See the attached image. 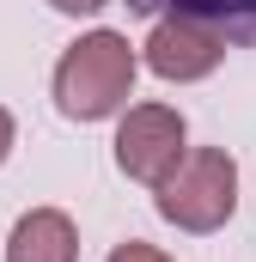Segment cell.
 Wrapping results in <instances>:
<instances>
[{
	"label": "cell",
	"instance_id": "3",
	"mask_svg": "<svg viewBox=\"0 0 256 262\" xmlns=\"http://www.w3.org/2000/svg\"><path fill=\"white\" fill-rule=\"evenodd\" d=\"M110 146H116V171L128 183L159 189L177 171V159L189 152V122H183L177 104H128L116 116V140Z\"/></svg>",
	"mask_w": 256,
	"mask_h": 262
},
{
	"label": "cell",
	"instance_id": "6",
	"mask_svg": "<svg viewBox=\"0 0 256 262\" xmlns=\"http://www.w3.org/2000/svg\"><path fill=\"white\" fill-rule=\"evenodd\" d=\"M140 18H195L226 43H256V0H122Z\"/></svg>",
	"mask_w": 256,
	"mask_h": 262
},
{
	"label": "cell",
	"instance_id": "9",
	"mask_svg": "<svg viewBox=\"0 0 256 262\" xmlns=\"http://www.w3.org/2000/svg\"><path fill=\"white\" fill-rule=\"evenodd\" d=\"M12 146H18V122H12V110L0 104V165L12 159Z\"/></svg>",
	"mask_w": 256,
	"mask_h": 262
},
{
	"label": "cell",
	"instance_id": "7",
	"mask_svg": "<svg viewBox=\"0 0 256 262\" xmlns=\"http://www.w3.org/2000/svg\"><path fill=\"white\" fill-rule=\"evenodd\" d=\"M104 262H177V256H171V250H159V244H146V238H122Z\"/></svg>",
	"mask_w": 256,
	"mask_h": 262
},
{
	"label": "cell",
	"instance_id": "5",
	"mask_svg": "<svg viewBox=\"0 0 256 262\" xmlns=\"http://www.w3.org/2000/svg\"><path fill=\"white\" fill-rule=\"evenodd\" d=\"M6 262H79V226L61 207H25L6 232Z\"/></svg>",
	"mask_w": 256,
	"mask_h": 262
},
{
	"label": "cell",
	"instance_id": "8",
	"mask_svg": "<svg viewBox=\"0 0 256 262\" xmlns=\"http://www.w3.org/2000/svg\"><path fill=\"white\" fill-rule=\"evenodd\" d=\"M49 6H55L61 18H98V12H104V6H116V0H49Z\"/></svg>",
	"mask_w": 256,
	"mask_h": 262
},
{
	"label": "cell",
	"instance_id": "4",
	"mask_svg": "<svg viewBox=\"0 0 256 262\" xmlns=\"http://www.w3.org/2000/svg\"><path fill=\"white\" fill-rule=\"evenodd\" d=\"M220 61H226V37L195 18H153V31L140 43V67L159 73L165 85H195Z\"/></svg>",
	"mask_w": 256,
	"mask_h": 262
},
{
	"label": "cell",
	"instance_id": "1",
	"mask_svg": "<svg viewBox=\"0 0 256 262\" xmlns=\"http://www.w3.org/2000/svg\"><path fill=\"white\" fill-rule=\"evenodd\" d=\"M134 79H140V49L122 31L98 25V31L73 37L61 49V61L49 73V98L67 122H110V116L128 110Z\"/></svg>",
	"mask_w": 256,
	"mask_h": 262
},
{
	"label": "cell",
	"instance_id": "2",
	"mask_svg": "<svg viewBox=\"0 0 256 262\" xmlns=\"http://www.w3.org/2000/svg\"><path fill=\"white\" fill-rule=\"evenodd\" d=\"M153 207L177 232H195V238L220 232L238 213V159L226 146H189L177 159V171L153 189Z\"/></svg>",
	"mask_w": 256,
	"mask_h": 262
}]
</instances>
